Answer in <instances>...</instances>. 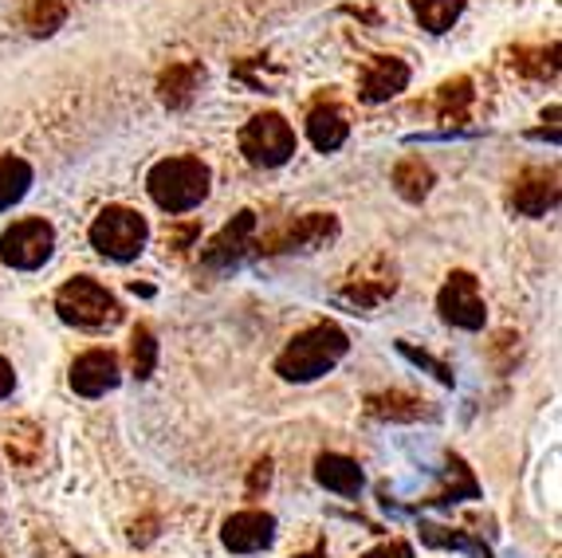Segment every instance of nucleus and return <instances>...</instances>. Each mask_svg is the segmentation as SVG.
Returning a JSON list of instances; mask_svg holds the SVG:
<instances>
[{"label": "nucleus", "mask_w": 562, "mask_h": 558, "mask_svg": "<svg viewBox=\"0 0 562 558\" xmlns=\"http://www.w3.org/2000/svg\"><path fill=\"white\" fill-rule=\"evenodd\" d=\"M347 350H350L347 331L335 323H319L283 346V354L276 358V373L288 378V382H315V378L335 370L347 358Z\"/></svg>", "instance_id": "nucleus-1"}, {"label": "nucleus", "mask_w": 562, "mask_h": 558, "mask_svg": "<svg viewBox=\"0 0 562 558\" xmlns=\"http://www.w3.org/2000/svg\"><path fill=\"white\" fill-rule=\"evenodd\" d=\"M213 174L201 158H166L150 169L146 189H150L154 205L166 213H189L209 197Z\"/></svg>", "instance_id": "nucleus-2"}, {"label": "nucleus", "mask_w": 562, "mask_h": 558, "mask_svg": "<svg viewBox=\"0 0 562 558\" xmlns=\"http://www.w3.org/2000/svg\"><path fill=\"white\" fill-rule=\"evenodd\" d=\"M146 236H150L146 216L134 213V209H126V205L103 209L91 224V244L103 252L106 260H119V264L138 260L142 248H146Z\"/></svg>", "instance_id": "nucleus-3"}, {"label": "nucleus", "mask_w": 562, "mask_h": 558, "mask_svg": "<svg viewBox=\"0 0 562 558\" xmlns=\"http://www.w3.org/2000/svg\"><path fill=\"white\" fill-rule=\"evenodd\" d=\"M240 154L260 169H276L283 161H291L295 158V131H291V122L276 111L256 114L240 131Z\"/></svg>", "instance_id": "nucleus-4"}, {"label": "nucleus", "mask_w": 562, "mask_h": 558, "mask_svg": "<svg viewBox=\"0 0 562 558\" xmlns=\"http://www.w3.org/2000/svg\"><path fill=\"white\" fill-rule=\"evenodd\" d=\"M52 252H56V228L40 216H24L0 233V260L9 268L36 271L52 260Z\"/></svg>", "instance_id": "nucleus-5"}, {"label": "nucleus", "mask_w": 562, "mask_h": 558, "mask_svg": "<svg viewBox=\"0 0 562 558\" xmlns=\"http://www.w3.org/2000/svg\"><path fill=\"white\" fill-rule=\"evenodd\" d=\"M56 311H59V319L71 326H103L119 315V303H114V295L99 283V279L76 276L59 288Z\"/></svg>", "instance_id": "nucleus-6"}, {"label": "nucleus", "mask_w": 562, "mask_h": 558, "mask_svg": "<svg viewBox=\"0 0 562 558\" xmlns=\"http://www.w3.org/2000/svg\"><path fill=\"white\" fill-rule=\"evenodd\" d=\"M437 311H441L445 323L460 326V331H480L487 319L480 283L469 276V271H452V276L445 279L441 295H437Z\"/></svg>", "instance_id": "nucleus-7"}, {"label": "nucleus", "mask_w": 562, "mask_h": 558, "mask_svg": "<svg viewBox=\"0 0 562 558\" xmlns=\"http://www.w3.org/2000/svg\"><path fill=\"white\" fill-rule=\"evenodd\" d=\"M512 205L524 216H547L559 205V169H524L512 186Z\"/></svg>", "instance_id": "nucleus-8"}, {"label": "nucleus", "mask_w": 562, "mask_h": 558, "mask_svg": "<svg viewBox=\"0 0 562 558\" xmlns=\"http://www.w3.org/2000/svg\"><path fill=\"white\" fill-rule=\"evenodd\" d=\"M276 539V520L268 512H236L233 520H225L221 543L233 555H256V550L272 547Z\"/></svg>", "instance_id": "nucleus-9"}, {"label": "nucleus", "mask_w": 562, "mask_h": 558, "mask_svg": "<svg viewBox=\"0 0 562 558\" xmlns=\"http://www.w3.org/2000/svg\"><path fill=\"white\" fill-rule=\"evenodd\" d=\"M119 386V358L111 350H87L71 362V390L83 398H103Z\"/></svg>", "instance_id": "nucleus-10"}, {"label": "nucleus", "mask_w": 562, "mask_h": 558, "mask_svg": "<svg viewBox=\"0 0 562 558\" xmlns=\"http://www.w3.org/2000/svg\"><path fill=\"white\" fill-rule=\"evenodd\" d=\"M409 87V64L397 56H378L362 71V99L366 103H385Z\"/></svg>", "instance_id": "nucleus-11"}, {"label": "nucleus", "mask_w": 562, "mask_h": 558, "mask_svg": "<svg viewBox=\"0 0 562 558\" xmlns=\"http://www.w3.org/2000/svg\"><path fill=\"white\" fill-rule=\"evenodd\" d=\"M338 233V221L330 213H307L295 224H288L283 233H276L272 241L263 244L268 252H295V248H319L330 236Z\"/></svg>", "instance_id": "nucleus-12"}, {"label": "nucleus", "mask_w": 562, "mask_h": 558, "mask_svg": "<svg viewBox=\"0 0 562 558\" xmlns=\"http://www.w3.org/2000/svg\"><path fill=\"white\" fill-rule=\"evenodd\" d=\"M252 233H256V216L252 213H236L233 221L221 228V233L209 241L205 248V264L209 268H228L244 256V248L252 244Z\"/></svg>", "instance_id": "nucleus-13"}, {"label": "nucleus", "mask_w": 562, "mask_h": 558, "mask_svg": "<svg viewBox=\"0 0 562 558\" xmlns=\"http://www.w3.org/2000/svg\"><path fill=\"white\" fill-rule=\"evenodd\" d=\"M394 291H397L394 268H385V264H382V271H378V276H366V271L358 276V271H355V279L342 288V299H347V303H355V308H362V311H374V308H382Z\"/></svg>", "instance_id": "nucleus-14"}, {"label": "nucleus", "mask_w": 562, "mask_h": 558, "mask_svg": "<svg viewBox=\"0 0 562 558\" xmlns=\"http://www.w3.org/2000/svg\"><path fill=\"white\" fill-rule=\"evenodd\" d=\"M315 480L335 495H358L362 492V468H358V460L338 456V453L319 456V465H315Z\"/></svg>", "instance_id": "nucleus-15"}, {"label": "nucleus", "mask_w": 562, "mask_h": 558, "mask_svg": "<svg viewBox=\"0 0 562 558\" xmlns=\"http://www.w3.org/2000/svg\"><path fill=\"white\" fill-rule=\"evenodd\" d=\"M347 134H350L347 114L335 111V107H311V114H307V138L315 142V149L330 154V149H338L342 142H347Z\"/></svg>", "instance_id": "nucleus-16"}, {"label": "nucleus", "mask_w": 562, "mask_h": 558, "mask_svg": "<svg viewBox=\"0 0 562 558\" xmlns=\"http://www.w3.org/2000/svg\"><path fill=\"white\" fill-rule=\"evenodd\" d=\"M158 94L169 111L189 107L193 103V94H198V67L193 64H169L158 79Z\"/></svg>", "instance_id": "nucleus-17"}, {"label": "nucleus", "mask_w": 562, "mask_h": 558, "mask_svg": "<svg viewBox=\"0 0 562 558\" xmlns=\"http://www.w3.org/2000/svg\"><path fill=\"white\" fill-rule=\"evenodd\" d=\"M366 410L374 413L378 421H417V417H425V401L405 390H390V393L366 398Z\"/></svg>", "instance_id": "nucleus-18"}, {"label": "nucleus", "mask_w": 562, "mask_h": 558, "mask_svg": "<svg viewBox=\"0 0 562 558\" xmlns=\"http://www.w3.org/2000/svg\"><path fill=\"white\" fill-rule=\"evenodd\" d=\"M32 186V166L24 158H12V154H0V213L24 201Z\"/></svg>", "instance_id": "nucleus-19"}, {"label": "nucleus", "mask_w": 562, "mask_h": 558, "mask_svg": "<svg viewBox=\"0 0 562 558\" xmlns=\"http://www.w3.org/2000/svg\"><path fill=\"white\" fill-rule=\"evenodd\" d=\"M409 4H413L417 24H422L425 32H432V36L449 32L460 20V12H464V0H409Z\"/></svg>", "instance_id": "nucleus-20"}, {"label": "nucleus", "mask_w": 562, "mask_h": 558, "mask_svg": "<svg viewBox=\"0 0 562 558\" xmlns=\"http://www.w3.org/2000/svg\"><path fill=\"white\" fill-rule=\"evenodd\" d=\"M432 181H437V177H432V169L425 166L422 158H405L394 166V186L405 201H425L429 189H432Z\"/></svg>", "instance_id": "nucleus-21"}, {"label": "nucleus", "mask_w": 562, "mask_h": 558, "mask_svg": "<svg viewBox=\"0 0 562 558\" xmlns=\"http://www.w3.org/2000/svg\"><path fill=\"white\" fill-rule=\"evenodd\" d=\"M472 107V79H449V83L437 87V119L441 122H464Z\"/></svg>", "instance_id": "nucleus-22"}, {"label": "nucleus", "mask_w": 562, "mask_h": 558, "mask_svg": "<svg viewBox=\"0 0 562 558\" xmlns=\"http://www.w3.org/2000/svg\"><path fill=\"white\" fill-rule=\"evenodd\" d=\"M457 500H476V480H472V468L460 460V456H449V468H445V488L432 495L429 503H457Z\"/></svg>", "instance_id": "nucleus-23"}, {"label": "nucleus", "mask_w": 562, "mask_h": 558, "mask_svg": "<svg viewBox=\"0 0 562 558\" xmlns=\"http://www.w3.org/2000/svg\"><path fill=\"white\" fill-rule=\"evenodd\" d=\"M512 64H516V71L531 75V79H554L559 75V47H519Z\"/></svg>", "instance_id": "nucleus-24"}, {"label": "nucleus", "mask_w": 562, "mask_h": 558, "mask_svg": "<svg viewBox=\"0 0 562 558\" xmlns=\"http://www.w3.org/2000/svg\"><path fill=\"white\" fill-rule=\"evenodd\" d=\"M64 0H29V9H24V24H29L32 36H52L64 24Z\"/></svg>", "instance_id": "nucleus-25"}, {"label": "nucleus", "mask_w": 562, "mask_h": 558, "mask_svg": "<svg viewBox=\"0 0 562 558\" xmlns=\"http://www.w3.org/2000/svg\"><path fill=\"white\" fill-rule=\"evenodd\" d=\"M154 366H158V338H154L150 326H134L131 335V370L138 378H150Z\"/></svg>", "instance_id": "nucleus-26"}, {"label": "nucleus", "mask_w": 562, "mask_h": 558, "mask_svg": "<svg viewBox=\"0 0 562 558\" xmlns=\"http://www.w3.org/2000/svg\"><path fill=\"white\" fill-rule=\"evenodd\" d=\"M422 539L429 543V547H457V550H469L472 558H492V550L480 547L476 539H469V535H460V531L437 527V523H422Z\"/></svg>", "instance_id": "nucleus-27"}, {"label": "nucleus", "mask_w": 562, "mask_h": 558, "mask_svg": "<svg viewBox=\"0 0 562 558\" xmlns=\"http://www.w3.org/2000/svg\"><path fill=\"white\" fill-rule=\"evenodd\" d=\"M397 350H402L413 366H422V370H429L441 386H452V366H445L441 358H432L429 350H417L413 343H397Z\"/></svg>", "instance_id": "nucleus-28"}, {"label": "nucleus", "mask_w": 562, "mask_h": 558, "mask_svg": "<svg viewBox=\"0 0 562 558\" xmlns=\"http://www.w3.org/2000/svg\"><path fill=\"white\" fill-rule=\"evenodd\" d=\"M362 558H413V547L409 543H382V547H374Z\"/></svg>", "instance_id": "nucleus-29"}, {"label": "nucleus", "mask_w": 562, "mask_h": 558, "mask_svg": "<svg viewBox=\"0 0 562 558\" xmlns=\"http://www.w3.org/2000/svg\"><path fill=\"white\" fill-rule=\"evenodd\" d=\"M12 386H16V373H12V366L4 362V358H0V401L9 398V393H12Z\"/></svg>", "instance_id": "nucleus-30"}]
</instances>
